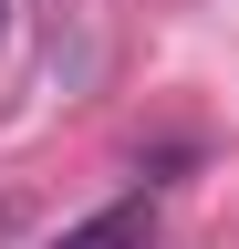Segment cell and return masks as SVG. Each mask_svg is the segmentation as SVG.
I'll list each match as a JSON object with an SVG mask.
<instances>
[{"label":"cell","instance_id":"1","mask_svg":"<svg viewBox=\"0 0 239 249\" xmlns=\"http://www.w3.org/2000/svg\"><path fill=\"white\" fill-rule=\"evenodd\" d=\"M52 249H156V197H114L94 218H73Z\"/></svg>","mask_w":239,"mask_h":249},{"label":"cell","instance_id":"2","mask_svg":"<svg viewBox=\"0 0 239 249\" xmlns=\"http://www.w3.org/2000/svg\"><path fill=\"white\" fill-rule=\"evenodd\" d=\"M0 21H11V0H0Z\"/></svg>","mask_w":239,"mask_h":249}]
</instances>
